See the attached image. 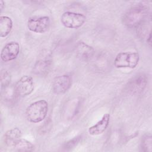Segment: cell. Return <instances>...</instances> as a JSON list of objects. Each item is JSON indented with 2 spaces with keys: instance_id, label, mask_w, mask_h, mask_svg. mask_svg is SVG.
<instances>
[{
  "instance_id": "14",
  "label": "cell",
  "mask_w": 152,
  "mask_h": 152,
  "mask_svg": "<svg viewBox=\"0 0 152 152\" xmlns=\"http://www.w3.org/2000/svg\"><path fill=\"white\" fill-rule=\"evenodd\" d=\"M13 26L12 19L5 15L0 17V36L1 37H7L11 32Z\"/></svg>"
},
{
  "instance_id": "4",
  "label": "cell",
  "mask_w": 152,
  "mask_h": 152,
  "mask_svg": "<svg viewBox=\"0 0 152 152\" xmlns=\"http://www.w3.org/2000/svg\"><path fill=\"white\" fill-rule=\"evenodd\" d=\"M86 17L81 13L71 11L64 12L61 17L62 24L69 28H78L85 23Z\"/></svg>"
},
{
  "instance_id": "7",
  "label": "cell",
  "mask_w": 152,
  "mask_h": 152,
  "mask_svg": "<svg viewBox=\"0 0 152 152\" xmlns=\"http://www.w3.org/2000/svg\"><path fill=\"white\" fill-rule=\"evenodd\" d=\"M50 20L48 16L32 17L27 21V27L32 32L43 33L48 31L50 27Z\"/></svg>"
},
{
  "instance_id": "20",
  "label": "cell",
  "mask_w": 152,
  "mask_h": 152,
  "mask_svg": "<svg viewBox=\"0 0 152 152\" xmlns=\"http://www.w3.org/2000/svg\"><path fill=\"white\" fill-rule=\"evenodd\" d=\"M4 6H5V2L2 0L0 1V8H1V11L3 10Z\"/></svg>"
},
{
  "instance_id": "9",
  "label": "cell",
  "mask_w": 152,
  "mask_h": 152,
  "mask_svg": "<svg viewBox=\"0 0 152 152\" xmlns=\"http://www.w3.org/2000/svg\"><path fill=\"white\" fill-rule=\"evenodd\" d=\"M20 52V45L17 42H10L2 49L1 59L3 62H7L17 58Z\"/></svg>"
},
{
  "instance_id": "11",
  "label": "cell",
  "mask_w": 152,
  "mask_h": 152,
  "mask_svg": "<svg viewBox=\"0 0 152 152\" xmlns=\"http://www.w3.org/2000/svg\"><path fill=\"white\" fill-rule=\"evenodd\" d=\"M75 52L77 56L84 61L90 60L95 53L94 48L84 42H78L75 48Z\"/></svg>"
},
{
  "instance_id": "2",
  "label": "cell",
  "mask_w": 152,
  "mask_h": 152,
  "mask_svg": "<svg viewBox=\"0 0 152 152\" xmlns=\"http://www.w3.org/2000/svg\"><path fill=\"white\" fill-rule=\"evenodd\" d=\"M48 108V103L45 100L34 102L26 108V118L31 123H39L46 118Z\"/></svg>"
},
{
  "instance_id": "12",
  "label": "cell",
  "mask_w": 152,
  "mask_h": 152,
  "mask_svg": "<svg viewBox=\"0 0 152 152\" xmlns=\"http://www.w3.org/2000/svg\"><path fill=\"white\" fill-rule=\"evenodd\" d=\"M110 119V115L109 113L104 114L100 121L88 128V132L89 134L91 135H98L103 134L109 125Z\"/></svg>"
},
{
  "instance_id": "19",
  "label": "cell",
  "mask_w": 152,
  "mask_h": 152,
  "mask_svg": "<svg viewBox=\"0 0 152 152\" xmlns=\"http://www.w3.org/2000/svg\"><path fill=\"white\" fill-rule=\"evenodd\" d=\"M151 32H150L148 33V35L147 36V42L148 43V44L151 46Z\"/></svg>"
},
{
  "instance_id": "3",
  "label": "cell",
  "mask_w": 152,
  "mask_h": 152,
  "mask_svg": "<svg viewBox=\"0 0 152 152\" xmlns=\"http://www.w3.org/2000/svg\"><path fill=\"white\" fill-rule=\"evenodd\" d=\"M140 55L138 53L120 52L115 57L114 65L117 68H135L138 64Z\"/></svg>"
},
{
  "instance_id": "10",
  "label": "cell",
  "mask_w": 152,
  "mask_h": 152,
  "mask_svg": "<svg viewBox=\"0 0 152 152\" xmlns=\"http://www.w3.org/2000/svg\"><path fill=\"white\" fill-rule=\"evenodd\" d=\"M52 62L51 56L48 54L40 57L34 64L33 72L39 76L46 75L50 69Z\"/></svg>"
},
{
  "instance_id": "1",
  "label": "cell",
  "mask_w": 152,
  "mask_h": 152,
  "mask_svg": "<svg viewBox=\"0 0 152 152\" xmlns=\"http://www.w3.org/2000/svg\"><path fill=\"white\" fill-rule=\"evenodd\" d=\"M149 14V8L146 4L140 3L131 7L123 15L122 21L129 28L141 26L146 21Z\"/></svg>"
},
{
  "instance_id": "17",
  "label": "cell",
  "mask_w": 152,
  "mask_h": 152,
  "mask_svg": "<svg viewBox=\"0 0 152 152\" xmlns=\"http://www.w3.org/2000/svg\"><path fill=\"white\" fill-rule=\"evenodd\" d=\"M0 80L2 88H5L10 86L11 81V76L7 70L2 69L1 71Z\"/></svg>"
},
{
  "instance_id": "8",
  "label": "cell",
  "mask_w": 152,
  "mask_h": 152,
  "mask_svg": "<svg viewBox=\"0 0 152 152\" xmlns=\"http://www.w3.org/2000/svg\"><path fill=\"white\" fill-rule=\"evenodd\" d=\"M72 77L68 74L56 77L52 81V88L54 93L62 94L65 93L71 87Z\"/></svg>"
},
{
  "instance_id": "5",
  "label": "cell",
  "mask_w": 152,
  "mask_h": 152,
  "mask_svg": "<svg viewBox=\"0 0 152 152\" xmlns=\"http://www.w3.org/2000/svg\"><path fill=\"white\" fill-rule=\"evenodd\" d=\"M34 82L30 75H23L15 83L14 88L17 97H24L31 94L34 90Z\"/></svg>"
},
{
  "instance_id": "13",
  "label": "cell",
  "mask_w": 152,
  "mask_h": 152,
  "mask_svg": "<svg viewBox=\"0 0 152 152\" xmlns=\"http://www.w3.org/2000/svg\"><path fill=\"white\" fill-rule=\"evenodd\" d=\"M22 132L18 128H13L4 134V142L9 147H13L17 141L21 138Z\"/></svg>"
},
{
  "instance_id": "15",
  "label": "cell",
  "mask_w": 152,
  "mask_h": 152,
  "mask_svg": "<svg viewBox=\"0 0 152 152\" xmlns=\"http://www.w3.org/2000/svg\"><path fill=\"white\" fill-rule=\"evenodd\" d=\"M13 148H15V150L17 151H32L34 150V145L32 144L30 141L24 139V138H20Z\"/></svg>"
},
{
  "instance_id": "6",
  "label": "cell",
  "mask_w": 152,
  "mask_h": 152,
  "mask_svg": "<svg viewBox=\"0 0 152 152\" xmlns=\"http://www.w3.org/2000/svg\"><path fill=\"white\" fill-rule=\"evenodd\" d=\"M148 78L146 75L140 74L132 78L126 84L125 90L131 94H138L146 88Z\"/></svg>"
},
{
  "instance_id": "18",
  "label": "cell",
  "mask_w": 152,
  "mask_h": 152,
  "mask_svg": "<svg viewBox=\"0 0 152 152\" xmlns=\"http://www.w3.org/2000/svg\"><path fill=\"white\" fill-rule=\"evenodd\" d=\"M81 138V136H78L77 137H74L73 139L69 140L66 143H65L64 144V148L66 150L72 149V148H74L75 146H76L79 143Z\"/></svg>"
},
{
  "instance_id": "16",
  "label": "cell",
  "mask_w": 152,
  "mask_h": 152,
  "mask_svg": "<svg viewBox=\"0 0 152 152\" xmlns=\"http://www.w3.org/2000/svg\"><path fill=\"white\" fill-rule=\"evenodd\" d=\"M141 148L144 152H151L152 151V137L151 135H144L141 141Z\"/></svg>"
}]
</instances>
